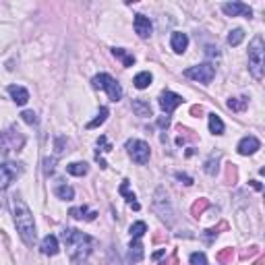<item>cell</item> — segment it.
<instances>
[{
	"mask_svg": "<svg viewBox=\"0 0 265 265\" xmlns=\"http://www.w3.org/2000/svg\"><path fill=\"white\" fill-rule=\"evenodd\" d=\"M63 243L68 251V257L73 263L77 265H85L87 259L91 255V249H93V238L87 236L83 232L75 230V228H66L63 230Z\"/></svg>",
	"mask_w": 265,
	"mask_h": 265,
	"instance_id": "obj_1",
	"label": "cell"
},
{
	"mask_svg": "<svg viewBox=\"0 0 265 265\" xmlns=\"http://www.w3.org/2000/svg\"><path fill=\"white\" fill-rule=\"evenodd\" d=\"M13 216H15V226H17V232H19L21 241L27 246H33L35 236H38L35 234L33 214L27 207V203H25L23 199H19V197L13 199Z\"/></svg>",
	"mask_w": 265,
	"mask_h": 265,
	"instance_id": "obj_2",
	"label": "cell"
},
{
	"mask_svg": "<svg viewBox=\"0 0 265 265\" xmlns=\"http://www.w3.org/2000/svg\"><path fill=\"white\" fill-rule=\"evenodd\" d=\"M263 66H265V46H263V38L257 35V38H253L249 46V70L257 81L263 79Z\"/></svg>",
	"mask_w": 265,
	"mask_h": 265,
	"instance_id": "obj_3",
	"label": "cell"
},
{
	"mask_svg": "<svg viewBox=\"0 0 265 265\" xmlns=\"http://www.w3.org/2000/svg\"><path fill=\"white\" fill-rule=\"evenodd\" d=\"M93 87H98V89H104L108 93V98L112 102H120L122 100V87L118 85V81L114 77H110L108 73H100L93 77Z\"/></svg>",
	"mask_w": 265,
	"mask_h": 265,
	"instance_id": "obj_4",
	"label": "cell"
},
{
	"mask_svg": "<svg viewBox=\"0 0 265 265\" xmlns=\"http://www.w3.org/2000/svg\"><path fill=\"white\" fill-rule=\"evenodd\" d=\"M184 77H189V79H193V81H199L203 85H207V83L214 81L216 66L211 63H203V65H197V66H191V68L184 70Z\"/></svg>",
	"mask_w": 265,
	"mask_h": 265,
	"instance_id": "obj_5",
	"label": "cell"
},
{
	"mask_svg": "<svg viewBox=\"0 0 265 265\" xmlns=\"http://www.w3.org/2000/svg\"><path fill=\"white\" fill-rule=\"evenodd\" d=\"M23 145H25V137L15 127H11L6 132L0 135V152H2V154H8V152H13V149L19 152Z\"/></svg>",
	"mask_w": 265,
	"mask_h": 265,
	"instance_id": "obj_6",
	"label": "cell"
},
{
	"mask_svg": "<svg viewBox=\"0 0 265 265\" xmlns=\"http://www.w3.org/2000/svg\"><path fill=\"white\" fill-rule=\"evenodd\" d=\"M127 149H129V155L132 157V162H137V164H147L149 162V155H152V152H149V145L145 143V141H141V139H129L127 141Z\"/></svg>",
	"mask_w": 265,
	"mask_h": 265,
	"instance_id": "obj_7",
	"label": "cell"
},
{
	"mask_svg": "<svg viewBox=\"0 0 265 265\" xmlns=\"http://www.w3.org/2000/svg\"><path fill=\"white\" fill-rule=\"evenodd\" d=\"M19 176V168L15 164H0V191H4L11 187V182Z\"/></svg>",
	"mask_w": 265,
	"mask_h": 265,
	"instance_id": "obj_8",
	"label": "cell"
},
{
	"mask_svg": "<svg viewBox=\"0 0 265 265\" xmlns=\"http://www.w3.org/2000/svg\"><path fill=\"white\" fill-rule=\"evenodd\" d=\"M222 11L228 17H246V19L253 17V8L244 2H226V4H222Z\"/></svg>",
	"mask_w": 265,
	"mask_h": 265,
	"instance_id": "obj_9",
	"label": "cell"
},
{
	"mask_svg": "<svg viewBox=\"0 0 265 265\" xmlns=\"http://www.w3.org/2000/svg\"><path fill=\"white\" fill-rule=\"evenodd\" d=\"M180 104H182V95L174 93V91H162V95H160V108L166 114H172Z\"/></svg>",
	"mask_w": 265,
	"mask_h": 265,
	"instance_id": "obj_10",
	"label": "cell"
},
{
	"mask_svg": "<svg viewBox=\"0 0 265 265\" xmlns=\"http://www.w3.org/2000/svg\"><path fill=\"white\" fill-rule=\"evenodd\" d=\"M259 147H261V141L257 137L249 135V137L241 139V143H238V154H241V155H253Z\"/></svg>",
	"mask_w": 265,
	"mask_h": 265,
	"instance_id": "obj_11",
	"label": "cell"
},
{
	"mask_svg": "<svg viewBox=\"0 0 265 265\" xmlns=\"http://www.w3.org/2000/svg\"><path fill=\"white\" fill-rule=\"evenodd\" d=\"M132 25H135V31H137V35L139 38H149L152 35V21L147 19L145 15H135V21H132Z\"/></svg>",
	"mask_w": 265,
	"mask_h": 265,
	"instance_id": "obj_12",
	"label": "cell"
},
{
	"mask_svg": "<svg viewBox=\"0 0 265 265\" xmlns=\"http://www.w3.org/2000/svg\"><path fill=\"white\" fill-rule=\"evenodd\" d=\"M170 46L176 54H184V50L189 48V35L182 33V31H174L172 38H170Z\"/></svg>",
	"mask_w": 265,
	"mask_h": 265,
	"instance_id": "obj_13",
	"label": "cell"
},
{
	"mask_svg": "<svg viewBox=\"0 0 265 265\" xmlns=\"http://www.w3.org/2000/svg\"><path fill=\"white\" fill-rule=\"evenodd\" d=\"M8 95H11L13 102L19 104V106H25L29 102V91L21 85H8Z\"/></svg>",
	"mask_w": 265,
	"mask_h": 265,
	"instance_id": "obj_14",
	"label": "cell"
},
{
	"mask_svg": "<svg viewBox=\"0 0 265 265\" xmlns=\"http://www.w3.org/2000/svg\"><path fill=\"white\" fill-rule=\"evenodd\" d=\"M40 249H42L44 255H50V257H54V255H58V251H60V249H58V238L52 236V234H48V236L42 241Z\"/></svg>",
	"mask_w": 265,
	"mask_h": 265,
	"instance_id": "obj_15",
	"label": "cell"
},
{
	"mask_svg": "<svg viewBox=\"0 0 265 265\" xmlns=\"http://www.w3.org/2000/svg\"><path fill=\"white\" fill-rule=\"evenodd\" d=\"M129 257L132 263H139L143 259V244H141V238H132L129 244Z\"/></svg>",
	"mask_w": 265,
	"mask_h": 265,
	"instance_id": "obj_16",
	"label": "cell"
},
{
	"mask_svg": "<svg viewBox=\"0 0 265 265\" xmlns=\"http://www.w3.org/2000/svg\"><path fill=\"white\" fill-rule=\"evenodd\" d=\"M132 112L137 114V116H154V112H152V106H149V102L145 100H132Z\"/></svg>",
	"mask_w": 265,
	"mask_h": 265,
	"instance_id": "obj_17",
	"label": "cell"
},
{
	"mask_svg": "<svg viewBox=\"0 0 265 265\" xmlns=\"http://www.w3.org/2000/svg\"><path fill=\"white\" fill-rule=\"evenodd\" d=\"M68 216L75 218V220H87V222H91V220H95V216H98V214H95V211H89L85 205H81V207H73V209H70Z\"/></svg>",
	"mask_w": 265,
	"mask_h": 265,
	"instance_id": "obj_18",
	"label": "cell"
},
{
	"mask_svg": "<svg viewBox=\"0 0 265 265\" xmlns=\"http://www.w3.org/2000/svg\"><path fill=\"white\" fill-rule=\"evenodd\" d=\"M118 191H120V195H122V197H127V201L132 205V209H141V205L135 201V199H137V197H135V193H131V191H129V180H122V184H120V189H118Z\"/></svg>",
	"mask_w": 265,
	"mask_h": 265,
	"instance_id": "obj_19",
	"label": "cell"
},
{
	"mask_svg": "<svg viewBox=\"0 0 265 265\" xmlns=\"http://www.w3.org/2000/svg\"><path fill=\"white\" fill-rule=\"evenodd\" d=\"M87 170H89V168H87L85 162H73V164L66 166V172H68L70 176H85Z\"/></svg>",
	"mask_w": 265,
	"mask_h": 265,
	"instance_id": "obj_20",
	"label": "cell"
},
{
	"mask_svg": "<svg viewBox=\"0 0 265 265\" xmlns=\"http://www.w3.org/2000/svg\"><path fill=\"white\" fill-rule=\"evenodd\" d=\"M152 81H154L152 73H149V70H143V73H139V75L135 77V81H132V83H135L137 89H145V87L152 83Z\"/></svg>",
	"mask_w": 265,
	"mask_h": 265,
	"instance_id": "obj_21",
	"label": "cell"
},
{
	"mask_svg": "<svg viewBox=\"0 0 265 265\" xmlns=\"http://www.w3.org/2000/svg\"><path fill=\"white\" fill-rule=\"evenodd\" d=\"M112 54L116 56L118 60H122V65H125V66H132V65H135V56H131L127 50H122V48H114V50H112Z\"/></svg>",
	"mask_w": 265,
	"mask_h": 265,
	"instance_id": "obj_22",
	"label": "cell"
},
{
	"mask_svg": "<svg viewBox=\"0 0 265 265\" xmlns=\"http://www.w3.org/2000/svg\"><path fill=\"white\" fill-rule=\"evenodd\" d=\"M209 131L214 132V135H222L224 132V122L218 114H209Z\"/></svg>",
	"mask_w": 265,
	"mask_h": 265,
	"instance_id": "obj_23",
	"label": "cell"
},
{
	"mask_svg": "<svg viewBox=\"0 0 265 265\" xmlns=\"http://www.w3.org/2000/svg\"><path fill=\"white\" fill-rule=\"evenodd\" d=\"M108 114H110V110L106 108V106H102V108H100V112H98V116H95L91 122H87V129H95V127L104 125V122H106V118H108Z\"/></svg>",
	"mask_w": 265,
	"mask_h": 265,
	"instance_id": "obj_24",
	"label": "cell"
},
{
	"mask_svg": "<svg viewBox=\"0 0 265 265\" xmlns=\"http://www.w3.org/2000/svg\"><path fill=\"white\" fill-rule=\"evenodd\" d=\"M56 197L63 201H70V199H75V191L68 184H60V187H56Z\"/></svg>",
	"mask_w": 265,
	"mask_h": 265,
	"instance_id": "obj_25",
	"label": "cell"
},
{
	"mask_svg": "<svg viewBox=\"0 0 265 265\" xmlns=\"http://www.w3.org/2000/svg\"><path fill=\"white\" fill-rule=\"evenodd\" d=\"M218 162H220V154H218V155L214 154V155H211L205 164H203V170H205V174L214 176V174L218 172Z\"/></svg>",
	"mask_w": 265,
	"mask_h": 265,
	"instance_id": "obj_26",
	"label": "cell"
},
{
	"mask_svg": "<svg viewBox=\"0 0 265 265\" xmlns=\"http://www.w3.org/2000/svg\"><path fill=\"white\" fill-rule=\"evenodd\" d=\"M246 104H249L246 98H230L228 100V108L234 110V112H243L246 108Z\"/></svg>",
	"mask_w": 265,
	"mask_h": 265,
	"instance_id": "obj_27",
	"label": "cell"
},
{
	"mask_svg": "<svg viewBox=\"0 0 265 265\" xmlns=\"http://www.w3.org/2000/svg\"><path fill=\"white\" fill-rule=\"evenodd\" d=\"M129 232H131L132 238H141V236L147 232V224H145V222H135V224L131 226V230H129Z\"/></svg>",
	"mask_w": 265,
	"mask_h": 265,
	"instance_id": "obj_28",
	"label": "cell"
},
{
	"mask_svg": "<svg viewBox=\"0 0 265 265\" xmlns=\"http://www.w3.org/2000/svg\"><path fill=\"white\" fill-rule=\"evenodd\" d=\"M244 40V31L238 27V29H234V31H230V35H228V44H230V46H238V44H241Z\"/></svg>",
	"mask_w": 265,
	"mask_h": 265,
	"instance_id": "obj_29",
	"label": "cell"
},
{
	"mask_svg": "<svg viewBox=\"0 0 265 265\" xmlns=\"http://www.w3.org/2000/svg\"><path fill=\"white\" fill-rule=\"evenodd\" d=\"M21 118H23V122H27V125H38V114L33 110H23Z\"/></svg>",
	"mask_w": 265,
	"mask_h": 265,
	"instance_id": "obj_30",
	"label": "cell"
},
{
	"mask_svg": "<svg viewBox=\"0 0 265 265\" xmlns=\"http://www.w3.org/2000/svg\"><path fill=\"white\" fill-rule=\"evenodd\" d=\"M209 205V203H207V199H199L197 203H195V205H193V216H195V218H199L201 214H203V209H205Z\"/></svg>",
	"mask_w": 265,
	"mask_h": 265,
	"instance_id": "obj_31",
	"label": "cell"
},
{
	"mask_svg": "<svg viewBox=\"0 0 265 265\" xmlns=\"http://www.w3.org/2000/svg\"><path fill=\"white\" fill-rule=\"evenodd\" d=\"M189 261H191V265H207V257L203 253H193Z\"/></svg>",
	"mask_w": 265,
	"mask_h": 265,
	"instance_id": "obj_32",
	"label": "cell"
},
{
	"mask_svg": "<svg viewBox=\"0 0 265 265\" xmlns=\"http://www.w3.org/2000/svg\"><path fill=\"white\" fill-rule=\"evenodd\" d=\"M110 149H112V145L108 143V139L102 135V137L98 139V154H100V152H110Z\"/></svg>",
	"mask_w": 265,
	"mask_h": 265,
	"instance_id": "obj_33",
	"label": "cell"
},
{
	"mask_svg": "<svg viewBox=\"0 0 265 265\" xmlns=\"http://www.w3.org/2000/svg\"><path fill=\"white\" fill-rule=\"evenodd\" d=\"M44 164H46V174H52V172H54V164H56V157H52V160H50V157H48V160L44 162Z\"/></svg>",
	"mask_w": 265,
	"mask_h": 265,
	"instance_id": "obj_34",
	"label": "cell"
},
{
	"mask_svg": "<svg viewBox=\"0 0 265 265\" xmlns=\"http://www.w3.org/2000/svg\"><path fill=\"white\" fill-rule=\"evenodd\" d=\"M176 178H178V180H182L184 184H193V178H191V176H189V174H182V172H176Z\"/></svg>",
	"mask_w": 265,
	"mask_h": 265,
	"instance_id": "obj_35",
	"label": "cell"
},
{
	"mask_svg": "<svg viewBox=\"0 0 265 265\" xmlns=\"http://www.w3.org/2000/svg\"><path fill=\"white\" fill-rule=\"evenodd\" d=\"M63 147H65V139H63V137H58V139H56V154H58V155L65 152Z\"/></svg>",
	"mask_w": 265,
	"mask_h": 265,
	"instance_id": "obj_36",
	"label": "cell"
},
{
	"mask_svg": "<svg viewBox=\"0 0 265 265\" xmlns=\"http://www.w3.org/2000/svg\"><path fill=\"white\" fill-rule=\"evenodd\" d=\"M157 125H160L162 129H168V127H170V118H168V116H166V118H160V120H157Z\"/></svg>",
	"mask_w": 265,
	"mask_h": 265,
	"instance_id": "obj_37",
	"label": "cell"
},
{
	"mask_svg": "<svg viewBox=\"0 0 265 265\" xmlns=\"http://www.w3.org/2000/svg\"><path fill=\"white\" fill-rule=\"evenodd\" d=\"M207 56H220V52H218V48H211V46H207Z\"/></svg>",
	"mask_w": 265,
	"mask_h": 265,
	"instance_id": "obj_38",
	"label": "cell"
},
{
	"mask_svg": "<svg viewBox=\"0 0 265 265\" xmlns=\"http://www.w3.org/2000/svg\"><path fill=\"white\" fill-rule=\"evenodd\" d=\"M228 257H230V251H226V253H222V255H220V257H218V259H220V261H226Z\"/></svg>",
	"mask_w": 265,
	"mask_h": 265,
	"instance_id": "obj_39",
	"label": "cell"
},
{
	"mask_svg": "<svg viewBox=\"0 0 265 265\" xmlns=\"http://www.w3.org/2000/svg\"><path fill=\"white\" fill-rule=\"evenodd\" d=\"M251 184H253V189H257V191H261V184H259L257 180H251Z\"/></svg>",
	"mask_w": 265,
	"mask_h": 265,
	"instance_id": "obj_40",
	"label": "cell"
},
{
	"mask_svg": "<svg viewBox=\"0 0 265 265\" xmlns=\"http://www.w3.org/2000/svg\"><path fill=\"white\" fill-rule=\"evenodd\" d=\"M0 135H2V132H0Z\"/></svg>",
	"mask_w": 265,
	"mask_h": 265,
	"instance_id": "obj_41",
	"label": "cell"
}]
</instances>
